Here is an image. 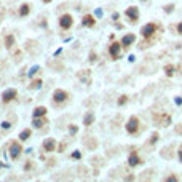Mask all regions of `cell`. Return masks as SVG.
<instances>
[{
  "label": "cell",
  "instance_id": "obj_1",
  "mask_svg": "<svg viewBox=\"0 0 182 182\" xmlns=\"http://www.w3.org/2000/svg\"><path fill=\"white\" fill-rule=\"evenodd\" d=\"M125 128H126V131L129 133V134H136V133L139 131V118L136 115H133L128 120V123L125 125Z\"/></svg>",
  "mask_w": 182,
  "mask_h": 182
},
{
  "label": "cell",
  "instance_id": "obj_2",
  "mask_svg": "<svg viewBox=\"0 0 182 182\" xmlns=\"http://www.w3.org/2000/svg\"><path fill=\"white\" fill-rule=\"evenodd\" d=\"M10 155H11V158L13 160H18L19 158V155L23 153V145H21L18 141H11L10 142Z\"/></svg>",
  "mask_w": 182,
  "mask_h": 182
},
{
  "label": "cell",
  "instance_id": "obj_3",
  "mask_svg": "<svg viewBox=\"0 0 182 182\" xmlns=\"http://www.w3.org/2000/svg\"><path fill=\"white\" fill-rule=\"evenodd\" d=\"M69 99V93L64 89H54L53 93V102L54 104H62Z\"/></svg>",
  "mask_w": 182,
  "mask_h": 182
},
{
  "label": "cell",
  "instance_id": "obj_4",
  "mask_svg": "<svg viewBox=\"0 0 182 182\" xmlns=\"http://www.w3.org/2000/svg\"><path fill=\"white\" fill-rule=\"evenodd\" d=\"M72 24H74V18H72V15H62L61 18H59V27L61 29H64V31H67V29H71L72 27Z\"/></svg>",
  "mask_w": 182,
  "mask_h": 182
},
{
  "label": "cell",
  "instance_id": "obj_5",
  "mask_svg": "<svg viewBox=\"0 0 182 182\" xmlns=\"http://www.w3.org/2000/svg\"><path fill=\"white\" fill-rule=\"evenodd\" d=\"M120 50H122V43H118V42H112L110 46H109V53L112 56V59H118L120 58Z\"/></svg>",
  "mask_w": 182,
  "mask_h": 182
},
{
  "label": "cell",
  "instance_id": "obj_6",
  "mask_svg": "<svg viewBox=\"0 0 182 182\" xmlns=\"http://www.w3.org/2000/svg\"><path fill=\"white\" fill-rule=\"evenodd\" d=\"M155 31H157V24L149 23V24H145L142 29H141V34H142L144 38H149V37H152L153 34H155Z\"/></svg>",
  "mask_w": 182,
  "mask_h": 182
},
{
  "label": "cell",
  "instance_id": "obj_7",
  "mask_svg": "<svg viewBox=\"0 0 182 182\" xmlns=\"http://www.w3.org/2000/svg\"><path fill=\"white\" fill-rule=\"evenodd\" d=\"M18 96V91L15 88H8L6 91H3V94H2V101L6 104V102H11L15 97Z\"/></svg>",
  "mask_w": 182,
  "mask_h": 182
},
{
  "label": "cell",
  "instance_id": "obj_8",
  "mask_svg": "<svg viewBox=\"0 0 182 182\" xmlns=\"http://www.w3.org/2000/svg\"><path fill=\"white\" fill-rule=\"evenodd\" d=\"M125 15L131 19V23H137V19H139V10H137V6H129V8L125 11Z\"/></svg>",
  "mask_w": 182,
  "mask_h": 182
},
{
  "label": "cell",
  "instance_id": "obj_9",
  "mask_svg": "<svg viewBox=\"0 0 182 182\" xmlns=\"http://www.w3.org/2000/svg\"><path fill=\"white\" fill-rule=\"evenodd\" d=\"M83 144H85L86 149H89V150L97 149V139H96L94 136H86V137H83Z\"/></svg>",
  "mask_w": 182,
  "mask_h": 182
},
{
  "label": "cell",
  "instance_id": "obj_10",
  "mask_svg": "<svg viewBox=\"0 0 182 182\" xmlns=\"http://www.w3.org/2000/svg\"><path fill=\"white\" fill-rule=\"evenodd\" d=\"M155 122L157 125H163V126H168L171 123V117L168 114H160V115H155Z\"/></svg>",
  "mask_w": 182,
  "mask_h": 182
},
{
  "label": "cell",
  "instance_id": "obj_11",
  "mask_svg": "<svg viewBox=\"0 0 182 182\" xmlns=\"http://www.w3.org/2000/svg\"><path fill=\"white\" fill-rule=\"evenodd\" d=\"M58 147H56V141L53 137H48V139H45L43 141V150L45 152H53V150H56Z\"/></svg>",
  "mask_w": 182,
  "mask_h": 182
},
{
  "label": "cell",
  "instance_id": "obj_12",
  "mask_svg": "<svg viewBox=\"0 0 182 182\" xmlns=\"http://www.w3.org/2000/svg\"><path fill=\"white\" fill-rule=\"evenodd\" d=\"M136 42V35L134 34H126V35H123L122 38V46L123 48H128L129 45H133Z\"/></svg>",
  "mask_w": 182,
  "mask_h": 182
},
{
  "label": "cell",
  "instance_id": "obj_13",
  "mask_svg": "<svg viewBox=\"0 0 182 182\" xmlns=\"http://www.w3.org/2000/svg\"><path fill=\"white\" fill-rule=\"evenodd\" d=\"M141 163H142V160L137 157V153H136V152H131V155H129V158H128V165H129L131 168H134V166L141 165Z\"/></svg>",
  "mask_w": 182,
  "mask_h": 182
},
{
  "label": "cell",
  "instance_id": "obj_14",
  "mask_svg": "<svg viewBox=\"0 0 182 182\" xmlns=\"http://www.w3.org/2000/svg\"><path fill=\"white\" fill-rule=\"evenodd\" d=\"M82 23H83V26H85V27H93L96 24V21H94V18L91 16V15H85V16H83V19H82Z\"/></svg>",
  "mask_w": 182,
  "mask_h": 182
},
{
  "label": "cell",
  "instance_id": "obj_15",
  "mask_svg": "<svg viewBox=\"0 0 182 182\" xmlns=\"http://www.w3.org/2000/svg\"><path fill=\"white\" fill-rule=\"evenodd\" d=\"M26 46H27V50H29L31 54H34V51L38 53V43H37V42H34V40H27Z\"/></svg>",
  "mask_w": 182,
  "mask_h": 182
},
{
  "label": "cell",
  "instance_id": "obj_16",
  "mask_svg": "<svg viewBox=\"0 0 182 182\" xmlns=\"http://www.w3.org/2000/svg\"><path fill=\"white\" fill-rule=\"evenodd\" d=\"M83 123H85V126H89V125L94 123V114L93 112H86L85 117H83Z\"/></svg>",
  "mask_w": 182,
  "mask_h": 182
},
{
  "label": "cell",
  "instance_id": "obj_17",
  "mask_svg": "<svg viewBox=\"0 0 182 182\" xmlns=\"http://www.w3.org/2000/svg\"><path fill=\"white\" fill-rule=\"evenodd\" d=\"M29 13H31V5L29 3H23V5H21L19 6V16H27V15H29Z\"/></svg>",
  "mask_w": 182,
  "mask_h": 182
},
{
  "label": "cell",
  "instance_id": "obj_18",
  "mask_svg": "<svg viewBox=\"0 0 182 182\" xmlns=\"http://www.w3.org/2000/svg\"><path fill=\"white\" fill-rule=\"evenodd\" d=\"M13 45H15V37H13L11 34H8V35L5 37V48L6 50H11Z\"/></svg>",
  "mask_w": 182,
  "mask_h": 182
},
{
  "label": "cell",
  "instance_id": "obj_19",
  "mask_svg": "<svg viewBox=\"0 0 182 182\" xmlns=\"http://www.w3.org/2000/svg\"><path fill=\"white\" fill-rule=\"evenodd\" d=\"M46 107H35V109H34V117H45L46 115Z\"/></svg>",
  "mask_w": 182,
  "mask_h": 182
},
{
  "label": "cell",
  "instance_id": "obj_20",
  "mask_svg": "<svg viewBox=\"0 0 182 182\" xmlns=\"http://www.w3.org/2000/svg\"><path fill=\"white\" fill-rule=\"evenodd\" d=\"M32 125L35 128H42L45 125V120H43V117H34V120H32Z\"/></svg>",
  "mask_w": 182,
  "mask_h": 182
},
{
  "label": "cell",
  "instance_id": "obj_21",
  "mask_svg": "<svg viewBox=\"0 0 182 182\" xmlns=\"http://www.w3.org/2000/svg\"><path fill=\"white\" fill-rule=\"evenodd\" d=\"M174 72H176V67H174L173 64H166V66H165V74H166L168 77H173Z\"/></svg>",
  "mask_w": 182,
  "mask_h": 182
},
{
  "label": "cell",
  "instance_id": "obj_22",
  "mask_svg": "<svg viewBox=\"0 0 182 182\" xmlns=\"http://www.w3.org/2000/svg\"><path fill=\"white\" fill-rule=\"evenodd\" d=\"M40 86H42V80H40V78L32 80V82H31V85H29V88H31V89H38Z\"/></svg>",
  "mask_w": 182,
  "mask_h": 182
},
{
  "label": "cell",
  "instance_id": "obj_23",
  "mask_svg": "<svg viewBox=\"0 0 182 182\" xmlns=\"http://www.w3.org/2000/svg\"><path fill=\"white\" fill-rule=\"evenodd\" d=\"M152 174H153V171L152 169H149V171H144L141 176H139V179L141 180H147V179H152Z\"/></svg>",
  "mask_w": 182,
  "mask_h": 182
},
{
  "label": "cell",
  "instance_id": "obj_24",
  "mask_svg": "<svg viewBox=\"0 0 182 182\" xmlns=\"http://www.w3.org/2000/svg\"><path fill=\"white\" fill-rule=\"evenodd\" d=\"M162 157L165 158H171V147H165V149H162Z\"/></svg>",
  "mask_w": 182,
  "mask_h": 182
},
{
  "label": "cell",
  "instance_id": "obj_25",
  "mask_svg": "<svg viewBox=\"0 0 182 182\" xmlns=\"http://www.w3.org/2000/svg\"><path fill=\"white\" fill-rule=\"evenodd\" d=\"M29 136H31V129H24V131L19 134V139H21V141H27V139H29Z\"/></svg>",
  "mask_w": 182,
  "mask_h": 182
},
{
  "label": "cell",
  "instance_id": "obj_26",
  "mask_svg": "<svg viewBox=\"0 0 182 182\" xmlns=\"http://www.w3.org/2000/svg\"><path fill=\"white\" fill-rule=\"evenodd\" d=\"M158 133H153V134H152V137L149 139V141H147V145H153V144H155L157 141H158Z\"/></svg>",
  "mask_w": 182,
  "mask_h": 182
},
{
  "label": "cell",
  "instance_id": "obj_27",
  "mask_svg": "<svg viewBox=\"0 0 182 182\" xmlns=\"http://www.w3.org/2000/svg\"><path fill=\"white\" fill-rule=\"evenodd\" d=\"M89 72H91V71H80V72H78V78L85 82V78H88V77H89Z\"/></svg>",
  "mask_w": 182,
  "mask_h": 182
},
{
  "label": "cell",
  "instance_id": "obj_28",
  "mask_svg": "<svg viewBox=\"0 0 182 182\" xmlns=\"http://www.w3.org/2000/svg\"><path fill=\"white\" fill-rule=\"evenodd\" d=\"M21 58H23V53H21V50H16L15 53H13V59H15L16 62H19Z\"/></svg>",
  "mask_w": 182,
  "mask_h": 182
},
{
  "label": "cell",
  "instance_id": "obj_29",
  "mask_svg": "<svg viewBox=\"0 0 182 182\" xmlns=\"http://www.w3.org/2000/svg\"><path fill=\"white\" fill-rule=\"evenodd\" d=\"M128 102V96H120V97H118V106H123V104H126Z\"/></svg>",
  "mask_w": 182,
  "mask_h": 182
},
{
  "label": "cell",
  "instance_id": "obj_30",
  "mask_svg": "<svg viewBox=\"0 0 182 182\" xmlns=\"http://www.w3.org/2000/svg\"><path fill=\"white\" fill-rule=\"evenodd\" d=\"M96 61H97V54L94 51H91L89 53V62H96Z\"/></svg>",
  "mask_w": 182,
  "mask_h": 182
},
{
  "label": "cell",
  "instance_id": "obj_31",
  "mask_svg": "<svg viewBox=\"0 0 182 182\" xmlns=\"http://www.w3.org/2000/svg\"><path fill=\"white\" fill-rule=\"evenodd\" d=\"M174 8H176L174 5H166V6H165V13H173Z\"/></svg>",
  "mask_w": 182,
  "mask_h": 182
},
{
  "label": "cell",
  "instance_id": "obj_32",
  "mask_svg": "<svg viewBox=\"0 0 182 182\" xmlns=\"http://www.w3.org/2000/svg\"><path fill=\"white\" fill-rule=\"evenodd\" d=\"M174 133H176V134H182V123H179L176 128H174Z\"/></svg>",
  "mask_w": 182,
  "mask_h": 182
},
{
  "label": "cell",
  "instance_id": "obj_33",
  "mask_svg": "<svg viewBox=\"0 0 182 182\" xmlns=\"http://www.w3.org/2000/svg\"><path fill=\"white\" fill-rule=\"evenodd\" d=\"M69 131H71V134H75V133L78 131V128H77L75 125H71V126H69Z\"/></svg>",
  "mask_w": 182,
  "mask_h": 182
},
{
  "label": "cell",
  "instance_id": "obj_34",
  "mask_svg": "<svg viewBox=\"0 0 182 182\" xmlns=\"http://www.w3.org/2000/svg\"><path fill=\"white\" fill-rule=\"evenodd\" d=\"M66 145H67L66 142H61V144H59V149H58V150H59V152H64V150H66Z\"/></svg>",
  "mask_w": 182,
  "mask_h": 182
},
{
  "label": "cell",
  "instance_id": "obj_35",
  "mask_svg": "<svg viewBox=\"0 0 182 182\" xmlns=\"http://www.w3.org/2000/svg\"><path fill=\"white\" fill-rule=\"evenodd\" d=\"M72 158H75V160H80V158H82L80 152H74V153H72Z\"/></svg>",
  "mask_w": 182,
  "mask_h": 182
},
{
  "label": "cell",
  "instance_id": "obj_36",
  "mask_svg": "<svg viewBox=\"0 0 182 182\" xmlns=\"http://www.w3.org/2000/svg\"><path fill=\"white\" fill-rule=\"evenodd\" d=\"M166 180H168V182H173V180L176 182V180H177V176H176V174H174V176H169V177H166Z\"/></svg>",
  "mask_w": 182,
  "mask_h": 182
},
{
  "label": "cell",
  "instance_id": "obj_37",
  "mask_svg": "<svg viewBox=\"0 0 182 182\" xmlns=\"http://www.w3.org/2000/svg\"><path fill=\"white\" fill-rule=\"evenodd\" d=\"M31 168H32V163H31V160H29V162H27V163H26V166H24V169H26V171H29V169H31Z\"/></svg>",
  "mask_w": 182,
  "mask_h": 182
},
{
  "label": "cell",
  "instance_id": "obj_38",
  "mask_svg": "<svg viewBox=\"0 0 182 182\" xmlns=\"http://www.w3.org/2000/svg\"><path fill=\"white\" fill-rule=\"evenodd\" d=\"M10 126H11V123H10V122H3V123H2V128H5V129H6V128H10Z\"/></svg>",
  "mask_w": 182,
  "mask_h": 182
},
{
  "label": "cell",
  "instance_id": "obj_39",
  "mask_svg": "<svg viewBox=\"0 0 182 182\" xmlns=\"http://www.w3.org/2000/svg\"><path fill=\"white\" fill-rule=\"evenodd\" d=\"M177 34H180V35H182V21L177 24Z\"/></svg>",
  "mask_w": 182,
  "mask_h": 182
},
{
  "label": "cell",
  "instance_id": "obj_40",
  "mask_svg": "<svg viewBox=\"0 0 182 182\" xmlns=\"http://www.w3.org/2000/svg\"><path fill=\"white\" fill-rule=\"evenodd\" d=\"M37 72H38V67H34V69H31V74H29V75L32 77L34 74H37Z\"/></svg>",
  "mask_w": 182,
  "mask_h": 182
},
{
  "label": "cell",
  "instance_id": "obj_41",
  "mask_svg": "<svg viewBox=\"0 0 182 182\" xmlns=\"http://www.w3.org/2000/svg\"><path fill=\"white\" fill-rule=\"evenodd\" d=\"M54 163H56L54 158H50V160H48V166H54Z\"/></svg>",
  "mask_w": 182,
  "mask_h": 182
},
{
  "label": "cell",
  "instance_id": "obj_42",
  "mask_svg": "<svg viewBox=\"0 0 182 182\" xmlns=\"http://www.w3.org/2000/svg\"><path fill=\"white\" fill-rule=\"evenodd\" d=\"M179 160H180V163H182V149H179Z\"/></svg>",
  "mask_w": 182,
  "mask_h": 182
},
{
  "label": "cell",
  "instance_id": "obj_43",
  "mask_svg": "<svg viewBox=\"0 0 182 182\" xmlns=\"http://www.w3.org/2000/svg\"><path fill=\"white\" fill-rule=\"evenodd\" d=\"M43 2H45V3H50V2H51V0H43Z\"/></svg>",
  "mask_w": 182,
  "mask_h": 182
},
{
  "label": "cell",
  "instance_id": "obj_44",
  "mask_svg": "<svg viewBox=\"0 0 182 182\" xmlns=\"http://www.w3.org/2000/svg\"><path fill=\"white\" fill-rule=\"evenodd\" d=\"M179 69H180V74H182V64H180V67H179Z\"/></svg>",
  "mask_w": 182,
  "mask_h": 182
},
{
  "label": "cell",
  "instance_id": "obj_45",
  "mask_svg": "<svg viewBox=\"0 0 182 182\" xmlns=\"http://www.w3.org/2000/svg\"><path fill=\"white\" fill-rule=\"evenodd\" d=\"M144 2H145V0H144Z\"/></svg>",
  "mask_w": 182,
  "mask_h": 182
}]
</instances>
